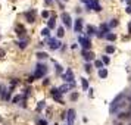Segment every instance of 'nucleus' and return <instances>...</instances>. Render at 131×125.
I'll return each mask as SVG.
<instances>
[{
    "label": "nucleus",
    "instance_id": "obj_1",
    "mask_svg": "<svg viewBox=\"0 0 131 125\" xmlns=\"http://www.w3.org/2000/svg\"><path fill=\"white\" fill-rule=\"evenodd\" d=\"M47 74V66L44 63H37L36 65V71H34L32 78H43Z\"/></svg>",
    "mask_w": 131,
    "mask_h": 125
},
{
    "label": "nucleus",
    "instance_id": "obj_2",
    "mask_svg": "<svg viewBox=\"0 0 131 125\" xmlns=\"http://www.w3.org/2000/svg\"><path fill=\"white\" fill-rule=\"evenodd\" d=\"M78 43L81 44L83 50H90V47H91V41L89 37H80L78 38Z\"/></svg>",
    "mask_w": 131,
    "mask_h": 125
},
{
    "label": "nucleus",
    "instance_id": "obj_3",
    "mask_svg": "<svg viewBox=\"0 0 131 125\" xmlns=\"http://www.w3.org/2000/svg\"><path fill=\"white\" fill-rule=\"evenodd\" d=\"M62 78H63L66 82H69V84H75V81H74V72H72L71 68H68V69H66V72L62 75Z\"/></svg>",
    "mask_w": 131,
    "mask_h": 125
},
{
    "label": "nucleus",
    "instance_id": "obj_4",
    "mask_svg": "<svg viewBox=\"0 0 131 125\" xmlns=\"http://www.w3.org/2000/svg\"><path fill=\"white\" fill-rule=\"evenodd\" d=\"M60 18H62L65 27H68V28L72 27V19H71V15H69L68 12H62V13H60Z\"/></svg>",
    "mask_w": 131,
    "mask_h": 125
},
{
    "label": "nucleus",
    "instance_id": "obj_5",
    "mask_svg": "<svg viewBox=\"0 0 131 125\" xmlns=\"http://www.w3.org/2000/svg\"><path fill=\"white\" fill-rule=\"evenodd\" d=\"M47 44H49V47H50L52 50H58L62 43H60L58 38H52V37H50V38H47Z\"/></svg>",
    "mask_w": 131,
    "mask_h": 125
},
{
    "label": "nucleus",
    "instance_id": "obj_6",
    "mask_svg": "<svg viewBox=\"0 0 131 125\" xmlns=\"http://www.w3.org/2000/svg\"><path fill=\"white\" fill-rule=\"evenodd\" d=\"M81 55H83L84 60H85L87 63H90V62L94 59V53H93V52H90V50H81Z\"/></svg>",
    "mask_w": 131,
    "mask_h": 125
},
{
    "label": "nucleus",
    "instance_id": "obj_7",
    "mask_svg": "<svg viewBox=\"0 0 131 125\" xmlns=\"http://www.w3.org/2000/svg\"><path fill=\"white\" fill-rule=\"evenodd\" d=\"M83 27H84V21H83V18H77V19H75V25H74L75 32H81Z\"/></svg>",
    "mask_w": 131,
    "mask_h": 125
},
{
    "label": "nucleus",
    "instance_id": "obj_8",
    "mask_svg": "<svg viewBox=\"0 0 131 125\" xmlns=\"http://www.w3.org/2000/svg\"><path fill=\"white\" fill-rule=\"evenodd\" d=\"M25 18H27V21H28L30 24H32L34 21H36V9L25 12Z\"/></svg>",
    "mask_w": 131,
    "mask_h": 125
},
{
    "label": "nucleus",
    "instance_id": "obj_9",
    "mask_svg": "<svg viewBox=\"0 0 131 125\" xmlns=\"http://www.w3.org/2000/svg\"><path fill=\"white\" fill-rule=\"evenodd\" d=\"M66 115H68V116H66V121H68V124L74 125V121H75V110H74V109H69Z\"/></svg>",
    "mask_w": 131,
    "mask_h": 125
},
{
    "label": "nucleus",
    "instance_id": "obj_10",
    "mask_svg": "<svg viewBox=\"0 0 131 125\" xmlns=\"http://www.w3.org/2000/svg\"><path fill=\"white\" fill-rule=\"evenodd\" d=\"M52 96H53V99L56 100V102L59 103H63V100H62V94L58 91V88H52Z\"/></svg>",
    "mask_w": 131,
    "mask_h": 125
},
{
    "label": "nucleus",
    "instance_id": "obj_11",
    "mask_svg": "<svg viewBox=\"0 0 131 125\" xmlns=\"http://www.w3.org/2000/svg\"><path fill=\"white\" fill-rule=\"evenodd\" d=\"M87 9H91V10H94V12H100V10H102V6H100V3L97 2V0H93V3L87 7Z\"/></svg>",
    "mask_w": 131,
    "mask_h": 125
},
{
    "label": "nucleus",
    "instance_id": "obj_12",
    "mask_svg": "<svg viewBox=\"0 0 131 125\" xmlns=\"http://www.w3.org/2000/svg\"><path fill=\"white\" fill-rule=\"evenodd\" d=\"M71 87H74V84H65V85H60V87H58V91H59L60 94H63V93H66V91L71 90Z\"/></svg>",
    "mask_w": 131,
    "mask_h": 125
},
{
    "label": "nucleus",
    "instance_id": "obj_13",
    "mask_svg": "<svg viewBox=\"0 0 131 125\" xmlns=\"http://www.w3.org/2000/svg\"><path fill=\"white\" fill-rule=\"evenodd\" d=\"M56 18H55V16H52V18H49V21H47V28L49 30H53L55 27H56Z\"/></svg>",
    "mask_w": 131,
    "mask_h": 125
},
{
    "label": "nucleus",
    "instance_id": "obj_14",
    "mask_svg": "<svg viewBox=\"0 0 131 125\" xmlns=\"http://www.w3.org/2000/svg\"><path fill=\"white\" fill-rule=\"evenodd\" d=\"M96 27H93V25H89L87 27V35H93V34H96Z\"/></svg>",
    "mask_w": 131,
    "mask_h": 125
},
{
    "label": "nucleus",
    "instance_id": "obj_15",
    "mask_svg": "<svg viewBox=\"0 0 131 125\" xmlns=\"http://www.w3.org/2000/svg\"><path fill=\"white\" fill-rule=\"evenodd\" d=\"M16 34L18 35H25V28L24 27H21V25H16Z\"/></svg>",
    "mask_w": 131,
    "mask_h": 125
},
{
    "label": "nucleus",
    "instance_id": "obj_16",
    "mask_svg": "<svg viewBox=\"0 0 131 125\" xmlns=\"http://www.w3.org/2000/svg\"><path fill=\"white\" fill-rule=\"evenodd\" d=\"M105 38H106L108 41H113V40H116V34H113V32H109V34L105 35Z\"/></svg>",
    "mask_w": 131,
    "mask_h": 125
},
{
    "label": "nucleus",
    "instance_id": "obj_17",
    "mask_svg": "<svg viewBox=\"0 0 131 125\" xmlns=\"http://www.w3.org/2000/svg\"><path fill=\"white\" fill-rule=\"evenodd\" d=\"M27 43H28V40H27V38L19 40V41H18V46H19V49H25V47H27Z\"/></svg>",
    "mask_w": 131,
    "mask_h": 125
},
{
    "label": "nucleus",
    "instance_id": "obj_18",
    "mask_svg": "<svg viewBox=\"0 0 131 125\" xmlns=\"http://www.w3.org/2000/svg\"><path fill=\"white\" fill-rule=\"evenodd\" d=\"M41 35L46 37V38H50V30L49 28H43L41 30Z\"/></svg>",
    "mask_w": 131,
    "mask_h": 125
},
{
    "label": "nucleus",
    "instance_id": "obj_19",
    "mask_svg": "<svg viewBox=\"0 0 131 125\" xmlns=\"http://www.w3.org/2000/svg\"><path fill=\"white\" fill-rule=\"evenodd\" d=\"M37 57H38V59H47L49 55L44 53V52H38V53H37Z\"/></svg>",
    "mask_w": 131,
    "mask_h": 125
},
{
    "label": "nucleus",
    "instance_id": "obj_20",
    "mask_svg": "<svg viewBox=\"0 0 131 125\" xmlns=\"http://www.w3.org/2000/svg\"><path fill=\"white\" fill-rule=\"evenodd\" d=\"M99 77H100V78H106V77H108V71H106V69H100V71H99Z\"/></svg>",
    "mask_w": 131,
    "mask_h": 125
},
{
    "label": "nucleus",
    "instance_id": "obj_21",
    "mask_svg": "<svg viewBox=\"0 0 131 125\" xmlns=\"http://www.w3.org/2000/svg\"><path fill=\"white\" fill-rule=\"evenodd\" d=\"M81 85H83L84 90H89V82H87L85 78H81Z\"/></svg>",
    "mask_w": 131,
    "mask_h": 125
},
{
    "label": "nucleus",
    "instance_id": "obj_22",
    "mask_svg": "<svg viewBox=\"0 0 131 125\" xmlns=\"http://www.w3.org/2000/svg\"><path fill=\"white\" fill-rule=\"evenodd\" d=\"M108 25H109V28H113V27H116V25H118V19H110V22H109Z\"/></svg>",
    "mask_w": 131,
    "mask_h": 125
},
{
    "label": "nucleus",
    "instance_id": "obj_23",
    "mask_svg": "<svg viewBox=\"0 0 131 125\" xmlns=\"http://www.w3.org/2000/svg\"><path fill=\"white\" fill-rule=\"evenodd\" d=\"M102 62H103L105 65H108V63L110 62V59H109V56H106V55H105V56H102Z\"/></svg>",
    "mask_w": 131,
    "mask_h": 125
},
{
    "label": "nucleus",
    "instance_id": "obj_24",
    "mask_svg": "<svg viewBox=\"0 0 131 125\" xmlns=\"http://www.w3.org/2000/svg\"><path fill=\"white\" fill-rule=\"evenodd\" d=\"M63 34H65V32H63V28L62 27H59L58 28V37L60 38V37H63Z\"/></svg>",
    "mask_w": 131,
    "mask_h": 125
},
{
    "label": "nucleus",
    "instance_id": "obj_25",
    "mask_svg": "<svg viewBox=\"0 0 131 125\" xmlns=\"http://www.w3.org/2000/svg\"><path fill=\"white\" fill-rule=\"evenodd\" d=\"M69 99H71V100H72V102H75V100L78 99V93H77V91H74V93H72L71 96H69Z\"/></svg>",
    "mask_w": 131,
    "mask_h": 125
},
{
    "label": "nucleus",
    "instance_id": "obj_26",
    "mask_svg": "<svg viewBox=\"0 0 131 125\" xmlns=\"http://www.w3.org/2000/svg\"><path fill=\"white\" fill-rule=\"evenodd\" d=\"M41 16H43V18H44V19L50 18V13H49V10H43V12H41Z\"/></svg>",
    "mask_w": 131,
    "mask_h": 125
},
{
    "label": "nucleus",
    "instance_id": "obj_27",
    "mask_svg": "<svg viewBox=\"0 0 131 125\" xmlns=\"http://www.w3.org/2000/svg\"><path fill=\"white\" fill-rule=\"evenodd\" d=\"M96 68H99V69H103V62L102 60H96Z\"/></svg>",
    "mask_w": 131,
    "mask_h": 125
},
{
    "label": "nucleus",
    "instance_id": "obj_28",
    "mask_svg": "<svg viewBox=\"0 0 131 125\" xmlns=\"http://www.w3.org/2000/svg\"><path fill=\"white\" fill-rule=\"evenodd\" d=\"M115 52V47L113 46H106V53H113Z\"/></svg>",
    "mask_w": 131,
    "mask_h": 125
},
{
    "label": "nucleus",
    "instance_id": "obj_29",
    "mask_svg": "<svg viewBox=\"0 0 131 125\" xmlns=\"http://www.w3.org/2000/svg\"><path fill=\"white\" fill-rule=\"evenodd\" d=\"M5 93H6V90H5V87H3V84H0V97L3 99V96H5Z\"/></svg>",
    "mask_w": 131,
    "mask_h": 125
},
{
    "label": "nucleus",
    "instance_id": "obj_30",
    "mask_svg": "<svg viewBox=\"0 0 131 125\" xmlns=\"http://www.w3.org/2000/svg\"><path fill=\"white\" fill-rule=\"evenodd\" d=\"M56 72H58V74H62V72H63V69H62V66H60L59 63H56Z\"/></svg>",
    "mask_w": 131,
    "mask_h": 125
},
{
    "label": "nucleus",
    "instance_id": "obj_31",
    "mask_svg": "<svg viewBox=\"0 0 131 125\" xmlns=\"http://www.w3.org/2000/svg\"><path fill=\"white\" fill-rule=\"evenodd\" d=\"M81 3H84V5H85L87 7H89V6H90V5L93 3V0H81Z\"/></svg>",
    "mask_w": 131,
    "mask_h": 125
},
{
    "label": "nucleus",
    "instance_id": "obj_32",
    "mask_svg": "<svg viewBox=\"0 0 131 125\" xmlns=\"http://www.w3.org/2000/svg\"><path fill=\"white\" fill-rule=\"evenodd\" d=\"M44 106H46V103H44V102H38V106H37V109H38V110H41V109H43Z\"/></svg>",
    "mask_w": 131,
    "mask_h": 125
},
{
    "label": "nucleus",
    "instance_id": "obj_33",
    "mask_svg": "<svg viewBox=\"0 0 131 125\" xmlns=\"http://www.w3.org/2000/svg\"><path fill=\"white\" fill-rule=\"evenodd\" d=\"M21 99H22V96H15V97H13V100H12V102H13V103H18V102H19Z\"/></svg>",
    "mask_w": 131,
    "mask_h": 125
},
{
    "label": "nucleus",
    "instance_id": "obj_34",
    "mask_svg": "<svg viewBox=\"0 0 131 125\" xmlns=\"http://www.w3.org/2000/svg\"><path fill=\"white\" fill-rule=\"evenodd\" d=\"M128 115H130L128 112H122V113H119V118H121V119H124V118H127Z\"/></svg>",
    "mask_w": 131,
    "mask_h": 125
},
{
    "label": "nucleus",
    "instance_id": "obj_35",
    "mask_svg": "<svg viewBox=\"0 0 131 125\" xmlns=\"http://www.w3.org/2000/svg\"><path fill=\"white\" fill-rule=\"evenodd\" d=\"M37 124H38V125H47V121H44V119H38Z\"/></svg>",
    "mask_w": 131,
    "mask_h": 125
},
{
    "label": "nucleus",
    "instance_id": "obj_36",
    "mask_svg": "<svg viewBox=\"0 0 131 125\" xmlns=\"http://www.w3.org/2000/svg\"><path fill=\"white\" fill-rule=\"evenodd\" d=\"M84 69H85L87 72H90V63H85V65H84Z\"/></svg>",
    "mask_w": 131,
    "mask_h": 125
},
{
    "label": "nucleus",
    "instance_id": "obj_37",
    "mask_svg": "<svg viewBox=\"0 0 131 125\" xmlns=\"http://www.w3.org/2000/svg\"><path fill=\"white\" fill-rule=\"evenodd\" d=\"M2 57H5V50L0 49V59H2Z\"/></svg>",
    "mask_w": 131,
    "mask_h": 125
},
{
    "label": "nucleus",
    "instance_id": "obj_38",
    "mask_svg": "<svg viewBox=\"0 0 131 125\" xmlns=\"http://www.w3.org/2000/svg\"><path fill=\"white\" fill-rule=\"evenodd\" d=\"M44 2H46V5H49V6H50L52 3H53V0H44Z\"/></svg>",
    "mask_w": 131,
    "mask_h": 125
},
{
    "label": "nucleus",
    "instance_id": "obj_39",
    "mask_svg": "<svg viewBox=\"0 0 131 125\" xmlns=\"http://www.w3.org/2000/svg\"><path fill=\"white\" fill-rule=\"evenodd\" d=\"M125 10H127L128 13H131V6H127V9H125Z\"/></svg>",
    "mask_w": 131,
    "mask_h": 125
},
{
    "label": "nucleus",
    "instance_id": "obj_40",
    "mask_svg": "<svg viewBox=\"0 0 131 125\" xmlns=\"http://www.w3.org/2000/svg\"><path fill=\"white\" fill-rule=\"evenodd\" d=\"M128 30H130V31H131V22H130V25H128Z\"/></svg>",
    "mask_w": 131,
    "mask_h": 125
},
{
    "label": "nucleus",
    "instance_id": "obj_41",
    "mask_svg": "<svg viewBox=\"0 0 131 125\" xmlns=\"http://www.w3.org/2000/svg\"><path fill=\"white\" fill-rule=\"evenodd\" d=\"M66 125H71V124H66Z\"/></svg>",
    "mask_w": 131,
    "mask_h": 125
}]
</instances>
